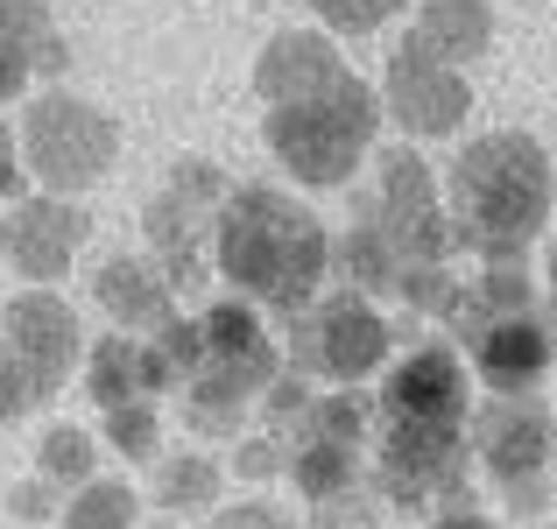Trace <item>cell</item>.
I'll return each mask as SVG.
<instances>
[{
    "instance_id": "1",
    "label": "cell",
    "mask_w": 557,
    "mask_h": 529,
    "mask_svg": "<svg viewBox=\"0 0 557 529\" xmlns=\"http://www.w3.org/2000/svg\"><path fill=\"white\" fill-rule=\"evenodd\" d=\"M212 269L233 283V297L261 304V311L289 318L311 311L318 290L332 275V233L304 198L275 184H233L219 205L212 233Z\"/></svg>"
},
{
    "instance_id": "2",
    "label": "cell",
    "mask_w": 557,
    "mask_h": 529,
    "mask_svg": "<svg viewBox=\"0 0 557 529\" xmlns=\"http://www.w3.org/2000/svg\"><path fill=\"white\" fill-rule=\"evenodd\" d=\"M557 205V170L536 135L494 127L473 135L445 170V226L451 255L473 261H522V247L544 233Z\"/></svg>"
},
{
    "instance_id": "3",
    "label": "cell",
    "mask_w": 557,
    "mask_h": 529,
    "mask_svg": "<svg viewBox=\"0 0 557 529\" xmlns=\"http://www.w3.org/2000/svg\"><path fill=\"white\" fill-rule=\"evenodd\" d=\"M261 135H269V156L297 176L304 190H339V184H354L360 163L374 156L381 93H374V85H360V78H339L332 93H318V99L269 107Z\"/></svg>"
},
{
    "instance_id": "4",
    "label": "cell",
    "mask_w": 557,
    "mask_h": 529,
    "mask_svg": "<svg viewBox=\"0 0 557 529\" xmlns=\"http://www.w3.org/2000/svg\"><path fill=\"white\" fill-rule=\"evenodd\" d=\"M14 149H22V170L36 176L42 190H57V198H85V190L113 170V156H121V121H113L99 99L50 85V93L28 99Z\"/></svg>"
},
{
    "instance_id": "5",
    "label": "cell",
    "mask_w": 557,
    "mask_h": 529,
    "mask_svg": "<svg viewBox=\"0 0 557 529\" xmlns=\"http://www.w3.org/2000/svg\"><path fill=\"white\" fill-rule=\"evenodd\" d=\"M473 438L466 423H388L374 452V494L403 516H451L466 508Z\"/></svg>"
},
{
    "instance_id": "6",
    "label": "cell",
    "mask_w": 557,
    "mask_h": 529,
    "mask_svg": "<svg viewBox=\"0 0 557 529\" xmlns=\"http://www.w3.org/2000/svg\"><path fill=\"white\" fill-rule=\"evenodd\" d=\"M226 170L205 163V156H177V170L163 176V190L141 212V233H149V261L170 275V290L205 283L212 269V233H219V205H226Z\"/></svg>"
},
{
    "instance_id": "7",
    "label": "cell",
    "mask_w": 557,
    "mask_h": 529,
    "mask_svg": "<svg viewBox=\"0 0 557 529\" xmlns=\"http://www.w3.org/2000/svg\"><path fill=\"white\" fill-rule=\"evenodd\" d=\"M473 113V85H466L459 64L431 57L417 36H403L388 50V71H381V121H395L417 142H445L459 135V121Z\"/></svg>"
},
{
    "instance_id": "8",
    "label": "cell",
    "mask_w": 557,
    "mask_h": 529,
    "mask_svg": "<svg viewBox=\"0 0 557 529\" xmlns=\"http://www.w3.org/2000/svg\"><path fill=\"white\" fill-rule=\"evenodd\" d=\"M198 346L205 353H198V367H190V381H205V389H226V395H247V403H255V395L283 374V346H275V332L261 325V311L247 297H219L212 311L198 318Z\"/></svg>"
},
{
    "instance_id": "9",
    "label": "cell",
    "mask_w": 557,
    "mask_h": 529,
    "mask_svg": "<svg viewBox=\"0 0 557 529\" xmlns=\"http://www.w3.org/2000/svg\"><path fill=\"white\" fill-rule=\"evenodd\" d=\"M388 346H395L388 318H381L374 297H360V290H332L325 304L304 311V367L339 381V389L381 374V367H388Z\"/></svg>"
},
{
    "instance_id": "10",
    "label": "cell",
    "mask_w": 557,
    "mask_h": 529,
    "mask_svg": "<svg viewBox=\"0 0 557 529\" xmlns=\"http://www.w3.org/2000/svg\"><path fill=\"white\" fill-rule=\"evenodd\" d=\"M473 438V466L494 488H516V480H544L557 459V417L544 409V395H494L466 417Z\"/></svg>"
},
{
    "instance_id": "11",
    "label": "cell",
    "mask_w": 557,
    "mask_h": 529,
    "mask_svg": "<svg viewBox=\"0 0 557 529\" xmlns=\"http://www.w3.org/2000/svg\"><path fill=\"white\" fill-rule=\"evenodd\" d=\"M85 241H92V212H85L78 198H57V190L14 198L8 219H0V261H8L28 290H50L57 275L78 261Z\"/></svg>"
},
{
    "instance_id": "12",
    "label": "cell",
    "mask_w": 557,
    "mask_h": 529,
    "mask_svg": "<svg viewBox=\"0 0 557 529\" xmlns=\"http://www.w3.org/2000/svg\"><path fill=\"white\" fill-rule=\"evenodd\" d=\"M0 340H8V353L28 367V381H36L42 395H57L64 374L85 360V325H78V311H71L57 290H22V297H8Z\"/></svg>"
},
{
    "instance_id": "13",
    "label": "cell",
    "mask_w": 557,
    "mask_h": 529,
    "mask_svg": "<svg viewBox=\"0 0 557 529\" xmlns=\"http://www.w3.org/2000/svg\"><path fill=\"white\" fill-rule=\"evenodd\" d=\"M381 417L388 423H466L473 417V381L451 346H417L381 381Z\"/></svg>"
},
{
    "instance_id": "14",
    "label": "cell",
    "mask_w": 557,
    "mask_h": 529,
    "mask_svg": "<svg viewBox=\"0 0 557 529\" xmlns=\"http://www.w3.org/2000/svg\"><path fill=\"white\" fill-rule=\"evenodd\" d=\"M466 353H473V374L494 395H536L557 367V325L544 311H522V318H502V325H480Z\"/></svg>"
},
{
    "instance_id": "15",
    "label": "cell",
    "mask_w": 557,
    "mask_h": 529,
    "mask_svg": "<svg viewBox=\"0 0 557 529\" xmlns=\"http://www.w3.org/2000/svg\"><path fill=\"white\" fill-rule=\"evenodd\" d=\"M339 78H354V71H346L339 42H332L325 28H283V36H269L261 57H255V93L269 99V107L318 99V93H332Z\"/></svg>"
},
{
    "instance_id": "16",
    "label": "cell",
    "mask_w": 557,
    "mask_h": 529,
    "mask_svg": "<svg viewBox=\"0 0 557 529\" xmlns=\"http://www.w3.org/2000/svg\"><path fill=\"white\" fill-rule=\"evenodd\" d=\"M92 297L113 318V332H135V340H149V332H163L177 318V290L149 255H107L92 269Z\"/></svg>"
},
{
    "instance_id": "17",
    "label": "cell",
    "mask_w": 557,
    "mask_h": 529,
    "mask_svg": "<svg viewBox=\"0 0 557 529\" xmlns=\"http://www.w3.org/2000/svg\"><path fill=\"white\" fill-rule=\"evenodd\" d=\"M85 389H92L99 409L113 403H135V395H170L177 381H170L163 353L149 340H135V332H107L92 353H85Z\"/></svg>"
},
{
    "instance_id": "18",
    "label": "cell",
    "mask_w": 557,
    "mask_h": 529,
    "mask_svg": "<svg viewBox=\"0 0 557 529\" xmlns=\"http://www.w3.org/2000/svg\"><path fill=\"white\" fill-rule=\"evenodd\" d=\"M522 311H536L530 269H522V261H480L473 283H451V297H445L437 318H445L459 340H473L480 325H502V318H522Z\"/></svg>"
},
{
    "instance_id": "19",
    "label": "cell",
    "mask_w": 557,
    "mask_h": 529,
    "mask_svg": "<svg viewBox=\"0 0 557 529\" xmlns=\"http://www.w3.org/2000/svg\"><path fill=\"white\" fill-rule=\"evenodd\" d=\"M409 36L423 42L431 57H445V64H473V57L494 50V0H423L417 28Z\"/></svg>"
},
{
    "instance_id": "20",
    "label": "cell",
    "mask_w": 557,
    "mask_h": 529,
    "mask_svg": "<svg viewBox=\"0 0 557 529\" xmlns=\"http://www.w3.org/2000/svg\"><path fill=\"white\" fill-rule=\"evenodd\" d=\"M332 269H339L346 290H360V297H395V283H403V255L381 241V226H368V219H354V233L332 241Z\"/></svg>"
},
{
    "instance_id": "21",
    "label": "cell",
    "mask_w": 557,
    "mask_h": 529,
    "mask_svg": "<svg viewBox=\"0 0 557 529\" xmlns=\"http://www.w3.org/2000/svg\"><path fill=\"white\" fill-rule=\"evenodd\" d=\"M0 42L8 50H22L28 64H36V78H57L64 71V36H57V14L50 0H0Z\"/></svg>"
},
{
    "instance_id": "22",
    "label": "cell",
    "mask_w": 557,
    "mask_h": 529,
    "mask_svg": "<svg viewBox=\"0 0 557 529\" xmlns=\"http://www.w3.org/2000/svg\"><path fill=\"white\" fill-rule=\"evenodd\" d=\"M283 480L304 494V502H325V494H339V488L360 480V452L354 445H325V438H297Z\"/></svg>"
},
{
    "instance_id": "23",
    "label": "cell",
    "mask_w": 557,
    "mask_h": 529,
    "mask_svg": "<svg viewBox=\"0 0 557 529\" xmlns=\"http://www.w3.org/2000/svg\"><path fill=\"white\" fill-rule=\"evenodd\" d=\"M219 488H226V473L205 452H177V459L156 466V508L163 516H198V508L219 502Z\"/></svg>"
},
{
    "instance_id": "24",
    "label": "cell",
    "mask_w": 557,
    "mask_h": 529,
    "mask_svg": "<svg viewBox=\"0 0 557 529\" xmlns=\"http://www.w3.org/2000/svg\"><path fill=\"white\" fill-rule=\"evenodd\" d=\"M431 205H445V198H437V176L423 156H409V149L381 156V184H374L368 212H431Z\"/></svg>"
},
{
    "instance_id": "25",
    "label": "cell",
    "mask_w": 557,
    "mask_h": 529,
    "mask_svg": "<svg viewBox=\"0 0 557 529\" xmlns=\"http://www.w3.org/2000/svg\"><path fill=\"white\" fill-rule=\"evenodd\" d=\"M141 522V494L127 488V480H85V488H71L64 502V529H135Z\"/></svg>"
},
{
    "instance_id": "26",
    "label": "cell",
    "mask_w": 557,
    "mask_h": 529,
    "mask_svg": "<svg viewBox=\"0 0 557 529\" xmlns=\"http://www.w3.org/2000/svg\"><path fill=\"white\" fill-rule=\"evenodd\" d=\"M92 466H99V445H92V431H78V423H50V431L36 438V473L50 480V488H85L92 480Z\"/></svg>"
},
{
    "instance_id": "27",
    "label": "cell",
    "mask_w": 557,
    "mask_h": 529,
    "mask_svg": "<svg viewBox=\"0 0 557 529\" xmlns=\"http://www.w3.org/2000/svg\"><path fill=\"white\" fill-rule=\"evenodd\" d=\"M289 438H325V445H354L368 438V403H360L354 389H332V395H311V409H304V423Z\"/></svg>"
},
{
    "instance_id": "28",
    "label": "cell",
    "mask_w": 557,
    "mask_h": 529,
    "mask_svg": "<svg viewBox=\"0 0 557 529\" xmlns=\"http://www.w3.org/2000/svg\"><path fill=\"white\" fill-rule=\"evenodd\" d=\"M156 438H163V417H156V395H135V403L107 409V445L121 459H156Z\"/></svg>"
},
{
    "instance_id": "29",
    "label": "cell",
    "mask_w": 557,
    "mask_h": 529,
    "mask_svg": "<svg viewBox=\"0 0 557 529\" xmlns=\"http://www.w3.org/2000/svg\"><path fill=\"white\" fill-rule=\"evenodd\" d=\"M184 423H190L198 438H240L247 395H226V389H205V381H190V389H184Z\"/></svg>"
},
{
    "instance_id": "30",
    "label": "cell",
    "mask_w": 557,
    "mask_h": 529,
    "mask_svg": "<svg viewBox=\"0 0 557 529\" xmlns=\"http://www.w3.org/2000/svg\"><path fill=\"white\" fill-rule=\"evenodd\" d=\"M395 8L403 0H318V22H325V36H374V28H388Z\"/></svg>"
},
{
    "instance_id": "31",
    "label": "cell",
    "mask_w": 557,
    "mask_h": 529,
    "mask_svg": "<svg viewBox=\"0 0 557 529\" xmlns=\"http://www.w3.org/2000/svg\"><path fill=\"white\" fill-rule=\"evenodd\" d=\"M283 466H289V438L283 431H255V438L233 445V473L240 480H275Z\"/></svg>"
},
{
    "instance_id": "32",
    "label": "cell",
    "mask_w": 557,
    "mask_h": 529,
    "mask_svg": "<svg viewBox=\"0 0 557 529\" xmlns=\"http://www.w3.org/2000/svg\"><path fill=\"white\" fill-rule=\"evenodd\" d=\"M318 508V522L311 529H368L374 522V488H339V494H325V502H311Z\"/></svg>"
},
{
    "instance_id": "33",
    "label": "cell",
    "mask_w": 557,
    "mask_h": 529,
    "mask_svg": "<svg viewBox=\"0 0 557 529\" xmlns=\"http://www.w3.org/2000/svg\"><path fill=\"white\" fill-rule=\"evenodd\" d=\"M36 403H50V395L28 381V367L8 353V340H0V423H14V417H28Z\"/></svg>"
},
{
    "instance_id": "34",
    "label": "cell",
    "mask_w": 557,
    "mask_h": 529,
    "mask_svg": "<svg viewBox=\"0 0 557 529\" xmlns=\"http://www.w3.org/2000/svg\"><path fill=\"white\" fill-rule=\"evenodd\" d=\"M212 529H297L283 516L275 502H261V494H247V502H233V508H219L212 516Z\"/></svg>"
},
{
    "instance_id": "35",
    "label": "cell",
    "mask_w": 557,
    "mask_h": 529,
    "mask_svg": "<svg viewBox=\"0 0 557 529\" xmlns=\"http://www.w3.org/2000/svg\"><path fill=\"white\" fill-rule=\"evenodd\" d=\"M8 516H14V522H50V516H57V488H50L42 473L22 480V488L8 494Z\"/></svg>"
},
{
    "instance_id": "36",
    "label": "cell",
    "mask_w": 557,
    "mask_h": 529,
    "mask_svg": "<svg viewBox=\"0 0 557 529\" xmlns=\"http://www.w3.org/2000/svg\"><path fill=\"white\" fill-rule=\"evenodd\" d=\"M502 494H508V516L530 522V516H544V508H550V473L544 480H516V488H502Z\"/></svg>"
},
{
    "instance_id": "37",
    "label": "cell",
    "mask_w": 557,
    "mask_h": 529,
    "mask_svg": "<svg viewBox=\"0 0 557 529\" xmlns=\"http://www.w3.org/2000/svg\"><path fill=\"white\" fill-rule=\"evenodd\" d=\"M28 85H36V64H28L22 50H8V42H0V99H22Z\"/></svg>"
},
{
    "instance_id": "38",
    "label": "cell",
    "mask_w": 557,
    "mask_h": 529,
    "mask_svg": "<svg viewBox=\"0 0 557 529\" xmlns=\"http://www.w3.org/2000/svg\"><path fill=\"white\" fill-rule=\"evenodd\" d=\"M14 190H22V149H14L8 121H0V205H14Z\"/></svg>"
},
{
    "instance_id": "39",
    "label": "cell",
    "mask_w": 557,
    "mask_h": 529,
    "mask_svg": "<svg viewBox=\"0 0 557 529\" xmlns=\"http://www.w3.org/2000/svg\"><path fill=\"white\" fill-rule=\"evenodd\" d=\"M423 529H502L494 516H480V508H451V516H431Z\"/></svg>"
},
{
    "instance_id": "40",
    "label": "cell",
    "mask_w": 557,
    "mask_h": 529,
    "mask_svg": "<svg viewBox=\"0 0 557 529\" xmlns=\"http://www.w3.org/2000/svg\"><path fill=\"white\" fill-rule=\"evenodd\" d=\"M149 529H184V522H177V516H163V522H149Z\"/></svg>"
},
{
    "instance_id": "41",
    "label": "cell",
    "mask_w": 557,
    "mask_h": 529,
    "mask_svg": "<svg viewBox=\"0 0 557 529\" xmlns=\"http://www.w3.org/2000/svg\"><path fill=\"white\" fill-rule=\"evenodd\" d=\"M550 290H557V247H550Z\"/></svg>"
},
{
    "instance_id": "42",
    "label": "cell",
    "mask_w": 557,
    "mask_h": 529,
    "mask_svg": "<svg viewBox=\"0 0 557 529\" xmlns=\"http://www.w3.org/2000/svg\"><path fill=\"white\" fill-rule=\"evenodd\" d=\"M544 529H557V516H550V522H544Z\"/></svg>"
},
{
    "instance_id": "43",
    "label": "cell",
    "mask_w": 557,
    "mask_h": 529,
    "mask_svg": "<svg viewBox=\"0 0 557 529\" xmlns=\"http://www.w3.org/2000/svg\"><path fill=\"white\" fill-rule=\"evenodd\" d=\"M304 8H318V0H304Z\"/></svg>"
}]
</instances>
